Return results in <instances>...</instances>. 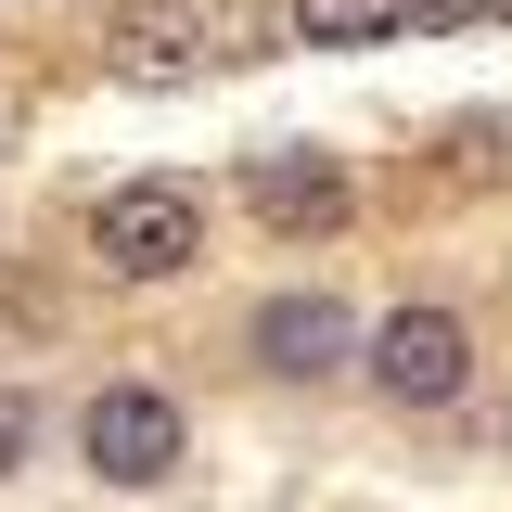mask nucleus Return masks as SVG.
Returning a JSON list of instances; mask_svg holds the SVG:
<instances>
[{
  "mask_svg": "<svg viewBox=\"0 0 512 512\" xmlns=\"http://www.w3.org/2000/svg\"><path fill=\"white\" fill-rule=\"evenodd\" d=\"M244 346H256V372H282V384H333V372H359V346H372V333L308 282V295H269Z\"/></svg>",
  "mask_w": 512,
  "mask_h": 512,
  "instance_id": "nucleus-5",
  "label": "nucleus"
},
{
  "mask_svg": "<svg viewBox=\"0 0 512 512\" xmlns=\"http://www.w3.org/2000/svg\"><path fill=\"white\" fill-rule=\"evenodd\" d=\"M77 448H90L103 487H167V474H180V410H167L154 384H103V397L77 410Z\"/></svg>",
  "mask_w": 512,
  "mask_h": 512,
  "instance_id": "nucleus-4",
  "label": "nucleus"
},
{
  "mask_svg": "<svg viewBox=\"0 0 512 512\" xmlns=\"http://www.w3.org/2000/svg\"><path fill=\"white\" fill-rule=\"evenodd\" d=\"M500 141H512V128H500Z\"/></svg>",
  "mask_w": 512,
  "mask_h": 512,
  "instance_id": "nucleus-11",
  "label": "nucleus"
},
{
  "mask_svg": "<svg viewBox=\"0 0 512 512\" xmlns=\"http://www.w3.org/2000/svg\"><path fill=\"white\" fill-rule=\"evenodd\" d=\"M103 64H116L128 90H180L218 64V13L205 0H116L103 13Z\"/></svg>",
  "mask_w": 512,
  "mask_h": 512,
  "instance_id": "nucleus-3",
  "label": "nucleus"
},
{
  "mask_svg": "<svg viewBox=\"0 0 512 512\" xmlns=\"http://www.w3.org/2000/svg\"><path fill=\"white\" fill-rule=\"evenodd\" d=\"M359 372L397 397V410H448L461 384H474V333H461V308H397L359 346Z\"/></svg>",
  "mask_w": 512,
  "mask_h": 512,
  "instance_id": "nucleus-2",
  "label": "nucleus"
},
{
  "mask_svg": "<svg viewBox=\"0 0 512 512\" xmlns=\"http://www.w3.org/2000/svg\"><path fill=\"white\" fill-rule=\"evenodd\" d=\"M244 205L282 231V244H320V231H346V205H359V192H346V167H333V154L282 141V154H256V167H244Z\"/></svg>",
  "mask_w": 512,
  "mask_h": 512,
  "instance_id": "nucleus-6",
  "label": "nucleus"
},
{
  "mask_svg": "<svg viewBox=\"0 0 512 512\" xmlns=\"http://www.w3.org/2000/svg\"><path fill=\"white\" fill-rule=\"evenodd\" d=\"M26 436H39V397H26V384H0V487H13V461H26Z\"/></svg>",
  "mask_w": 512,
  "mask_h": 512,
  "instance_id": "nucleus-8",
  "label": "nucleus"
},
{
  "mask_svg": "<svg viewBox=\"0 0 512 512\" xmlns=\"http://www.w3.org/2000/svg\"><path fill=\"white\" fill-rule=\"evenodd\" d=\"M500 13H512V0H500Z\"/></svg>",
  "mask_w": 512,
  "mask_h": 512,
  "instance_id": "nucleus-10",
  "label": "nucleus"
},
{
  "mask_svg": "<svg viewBox=\"0 0 512 512\" xmlns=\"http://www.w3.org/2000/svg\"><path fill=\"white\" fill-rule=\"evenodd\" d=\"M397 26H410V0H295V39L308 52H372Z\"/></svg>",
  "mask_w": 512,
  "mask_h": 512,
  "instance_id": "nucleus-7",
  "label": "nucleus"
},
{
  "mask_svg": "<svg viewBox=\"0 0 512 512\" xmlns=\"http://www.w3.org/2000/svg\"><path fill=\"white\" fill-rule=\"evenodd\" d=\"M474 13H500V0H410V26H436V39H448V26H474Z\"/></svg>",
  "mask_w": 512,
  "mask_h": 512,
  "instance_id": "nucleus-9",
  "label": "nucleus"
},
{
  "mask_svg": "<svg viewBox=\"0 0 512 512\" xmlns=\"http://www.w3.org/2000/svg\"><path fill=\"white\" fill-rule=\"evenodd\" d=\"M90 256H103L116 282H180L192 256H205V205H192L180 180H128V192H103Z\"/></svg>",
  "mask_w": 512,
  "mask_h": 512,
  "instance_id": "nucleus-1",
  "label": "nucleus"
}]
</instances>
